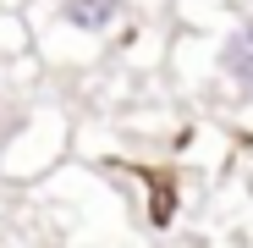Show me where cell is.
<instances>
[{
	"instance_id": "1",
	"label": "cell",
	"mask_w": 253,
	"mask_h": 248,
	"mask_svg": "<svg viewBox=\"0 0 253 248\" xmlns=\"http://www.w3.org/2000/svg\"><path fill=\"white\" fill-rule=\"evenodd\" d=\"M215 66H220V77L231 83V89L248 99L253 94V17H242L226 39H220V55H215Z\"/></svg>"
},
{
	"instance_id": "2",
	"label": "cell",
	"mask_w": 253,
	"mask_h": 248,
	"mask_svg": "<svg viewBox=\"0 0 253 248\" xmlns=\"http://www.w3.org/2000/svg\"><path fill=\"white\" fill-rule=\"evenodd\" d=\"M116 17H121V0H61V22L72 33H88V39L116 28Z\"/></svg>"
}]
</instances>
